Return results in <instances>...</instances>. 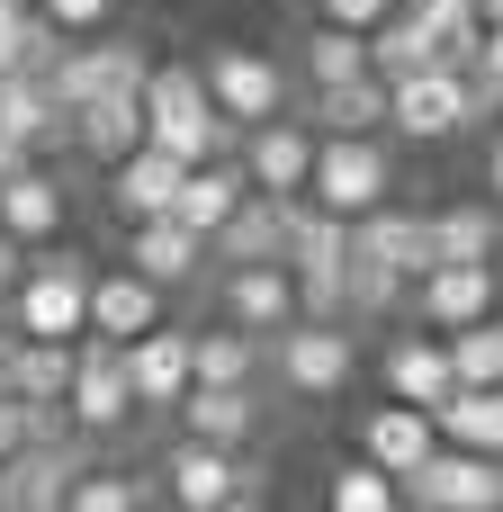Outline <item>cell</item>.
Wrapping results in <instances>:
<instances>
[{
  "label": "cell",
  "instance_id": "obj_29",
  "mask_svg": "<svg viewBox=\"0 0 503 512\" xmlns=\"http://www.w3.org/2000/svg\"><path fill=\"white\" fill-rule=\"evenodd\" d=\"M503 252V207H441L432 216V261H495Z\"/></svg>",
  "mask_w": 503,
  "mask_h": 512
},
{
  "label": "cell",
  "instance_id": "obj_39",
  "mask_svg": "<svg viewBox=\"0 0 503 512\" xmlns=\"http://www.w3.org/2000/svg\"><path fill=\"white\" fill-rule=\"evenodd\" d=\"M486 189H495V207H503V126H495V144H486Z\"/></svg>",
  "mask_w": 503,
  "mask_h": 512
},
{
  "label": "cell",
  "instance_id": "obj_10",
  "mask_svg": "<svg viewBox=\"0 0 503 512\" xmlns=\"http://www.w3.org/2000/svg\"><path fill=\"white\" fill-rule=\"evenodd\" d=\"M252 144H243V180L252 189H270V198H306V171H315V126L306 117H261V126H243Z\"/></svg>",
  "mask_w": 503,
  "mask_h": 512
},
{
  "label": "cell",
  "instance_id": "obj_7",
  "mask_svg": "<svg viewBox=\"0 0 503 512\" xmlns=\"http://www.w3.org/2000/svg\"><path fill=\"white\" fill-rule=\"evenodd\" d=\"M198 72H207V99L225 108V126H261V117L288 108V72H279L261 45H216Z\"/></svg>",
  "mask_w": 503,
  "mask_h": 512
},
{
  "label": "cell",
  "instance_id": "obj_17",
  "mask_svg": "<svg viewBox=\"0 0 503 512\" xmlns=\"http://www.w3.org/2000/svg\"><path fill=\"white\" fill-rule=\"evenodd\" d=\"M441 450V423L423 414V405H405V396H387V405H369L360 414V459H378L387 477H405V468H423Z\"/></svg>",
  "mask_w": 503,
  "mask_h": 512
},
{
  "label": "cell",
  "instance_id": "obj_8",
  "mask_svg": "<svg viewBox=\"0 0 503 512\" xmlns=\"http://www.w3.org/2000/svg\"><path fill=\"white\" fill-rule=\"evenodd\" d=\"M351 369H360V351H351V333H342V324H324V315L279 324V378H288L297 396H342V387H351Z\"/></svg>",
  "mask_w": 503,
  "mask_h": 512
},
{
  "label": "cell",
  "instance_id": "obj_41",
  "mask_svg": "<svg viewBox=\"0 0 503 512\" xmlns=\"http://www.w3.org/2000/svg\"><path fill=\"white\" fill-rule=\"evenodd\" d=\"M18 162H27V153H18V144H9V135H0V180H9V171H18Z\"/></svg>",
  "mask_w": 503,
  "mask_h": 512
},
{
  "label": "cell",
  "instance_id": "obj_5",
  "mask_svg": "<svg viewBox=\"0 0 503 512\" xmlns=\"http://www.w3.org/2000/svg\"><path fill=\"white\" fill-rule=\"evenodd\" d=\"M387 189H396V162H387L378 135H315V171H306V198H315V207L369 216Z\"/></svg>",
  "mask_w": 503,
  "mask_h": 512
},
{
  "label": "cell",
  "instance_id": "obj_4",
  "mask_svg": "<svg viewBox=\"0 0 503 512\" xmlns=\"http://www.w3.org/2000/svg\"><path fill=\"white\" fill-rule=\"evenodd\" d=\"M396 495L423 512H503V459L495 450H468V441H441L423 468L396 477Z\"/></svg>",
  "mask_w": 503,
  "mask_h": 512
},
{
  "label": "cell",
  "instance_id": "obj_28",
  "mask_svg": "<svg viewBox=\"0 0 503 512\" xmlns=\"http://www.w3.org/2000/svg\"><path fill=\"white\" fill-rule=\"evenodd\" d=\"M252 369H261V351H252L243 324H207V333H189V378H198V387H252Z\"/></svg>",
  "mask_w": 503,
  "mask_h": 512
},
{
  "label": "cell",
  "instance_id": "obj_19",
  "mask_svg": "<svg viewBox=\"0 0 503 512\" xmlns=\"http://www.w3.org/2000/svg\"><path fill=\"white\" fill-rule=\"evenodd\" d=\"M0 225H9V243H18V252L54 243V234H63V180H54V171H36V162H18V171L0 180Z\"/></svg>",
  "mask_w": 503,
  "mask_h": 512
},
{
  "label": "cell",
  "instance_id": "obj_9",
  "mask_svg": "<svg viewBox=\"0 0 503 512\" xmlns=\"http://www.w3.org/2000/svg\"><path fill=\"white\" fill-rule=\"evenodd\" d=\"M72 477H81V432H63V441H18L9 459H0V512H45L72 495Z\"/></svg>",
  "mask_w": 503,
  "mask_h": 512
},
{
  "label": "cell",
  "instance_id": "obj_35",
  "mask_svg": "<svg viewBox=\"0 0 503 512\" xmlns=\"http://www.w3.org/2000/svg\"><path fill=\"white\" fill-rule=\"evenodd\" d=\"M36 9H45L63 36H99V27L117 18V0H36Z\"/></svg>",
  "mask_w": 503,
  "mask_h": 512
},
{
  "label": "cell",
  "instance_id": "obj_21",
  "mask_svg": "<svg viewBox=\"0 0 503 512\" xmlns=\"http://www.w3.org/2000/svg\"><path fill=\"white\" fill-rule=\"evenodd\" d=\"M387 396H405V405H450L459 396V369H450V342L441 333H405L396 351H387Z\"/></svg>",
  "mask_w": 503,
  "mask_h": 512
},
{
  "label": "cell",
  "instance_id": "obj_25",
  "mask_svg": "<svg viewBox=\"0 0 503 512\" xmlns=\"http://www.w3.org/2000/svg\"><path fill=\"white\" fill-rule=\"evenodd\" d=\"M243 189H252V180H243V162H225V153H216V162H189V171H180L171 216H180V225H198V234H216V225L243 207Z\"/></svg>",
  "mask_w": 503,
  "mask_h": 512
},
{
  "label": "cell",
  "instance_id": "obj_11",
  "mask_svg": "<svg viewBox=\"0 0 503 512\" xmlns=\"http://www.w3.org/2000/svg\"><path fill=\"white\" fill-rule=\"evenodd\" d=\"M216 315L243 324V333H279V324H297V279H288V261H225V279H216Z\"/></svg>",
  "mask_w": 503,
  "mask_h": 512
},
{
  "label": "cell",
  "instance_id": "obj_27",
  "mask_svg": "<svg viewBox=\"0 0 503 512\" xmlns=\"http://www.w3.org/2000/svg\"><path fill=\"white\" fill-rule=\"evenodd\" d=\"M405 288H414L405 270H387L378 252H360V243H351V261H342V324H351V315H360V324L396 315V306H405Z\"/></svg>",
  "mask_w": 503,
  "mask_h": 512
},
{
  "label": "cell",
  "instance_id": "obj_33",
  "mask_svg": "<svg viewBox=\"0 0 503 512\" xmlns=\"http://www.w3.org/2000/svg\"><path fill=\"white\" fill-rule=\"evenodd\" d=\"M387 504H405V495H396V477H387L378 459H351V468L333 477V512H387Z\"/></svg>",
  "mask_w": 503,
  "mask_h": 512
},
{
  "label": "cell",
  "instance_id": "obj_30",
  "mask_svg": "<svg viewBox=\"0 0 503 512\" xmlns=\"http://www.w3.org/2000/svg\"><path fill=\"white\" fill-rule=\"evenodd\" d=\"M441 441H468V450H495L503 459V387H459L450 405H432Z\"/></svg>",
  "mask_w": 503,
  "mask_h": 512
},
{
  "label": "cell",
  "instance_id": "obj_36",
  "mask_svg": "<svg viewBox=\"0 0 503 512\" xmlns=\"http://www.w3.org/2000/svg\"><path fill=\"white\" fill-rule=\"evenodd\" d=\"M387 9H396V0H324V18H333V27H360V36H369Z\"/></svg>",
  "mask_w": 503,
  "mask_h": 512
},
{
  "label": "cell",
  "instance_id": "obj_6",
  "mask_svg": "<svg viewBox=\"0 0 503 512\" xmlns=\"http://www.w3.org/2000/svg\"><path fill=\"white\" fill-rule=\"evenodd\" d=\"M162 486L180 512H243L261 504V468H243V450H216V441H180L162 459Z\"/></svg>",
  "mask_w": 503,
  "mask_h": 512
},
{
  "label": "cell",
  "instance_id": "obj_24",
  "mask_svg": "<svg viewBox=\"0 0 503 512\" xmlns=\"http://www.w3.org/2000/svg\"><path fill=\"white\" fill-rule=\"evenodd\" d=\"M171 414H180V432H189V441H216V450H243V441H252V423H261L252 387H198V378H189V396H180Z\"/></svg>",
  "mask_w": 503,
  "mask_h": 512
},
{
  "label": "cell",
  "instance_id": "obj_18",
  "mask_svg": "<svg viewBox=\"0 0 503 512\" xmlns=\"http://www.w3.org/2000/svg\"><path fill=\"white\" fill-rule=\"evenodd\" d=\"M306 126H315V135H378V126H387V81H378V72L306 81Z\"/></svg>",
  "mask_w": 503,
  "mask_h": 512
},
{
  "label": "cell",
  "instance_id": "obj_22",
  "mask_svg": "<svg viewBox=\"0 0 503 512\" xmlns=\"http://www.w3.org/2000/svg\"><path fill=\"white\" fill-rule=\"evenodd\" d=\"M279 243H288V207L270 189H243V207L207 234V261H279Z\"/></svg>",
  "mask_w": 503,
  "mask_h": 512
},
{
  "label": "cell",
  "instance_id": "obj_1",
  "mask_svg": "<svg viewBox=\"0 0 503 512\" xmlns=\"http://www.w3.org/2000/svg\"><path fill=\"white\" fill-rule=\"evenodd\" d=\"M144 135L171 144L180 162H216V153L234 144V126H225V108L207 99V72H198V63H153V72H144Z\"/></svg>",
  "mask_w": 503,
  "mask_h": 512
},
{
  "label": "cell",
  "instance_id": "obj_38",
  "mask_svg": "<svg viewBox=\"0 0 503 512\" xmlns=\"http://www.w3.org/2000/svg\"><path fill=\"white\" fill-rule=\"evenodd\" d=\"M27 9H36V0H0V72L18 63V27H27Z\"/></svg>",
  "mask_w": 503,
  "mask_h": 512
},
{
  "label": "cell",
  "instance_id": "obj_42",
  "mask_svg": "<svg viewBox=\"0 0 503 512\" xmlns=\"http://www.w3.org/2000/svg\"><path fill=\"white\" fill-rule=\"evenodd\" d=\"M0 324H9V288H0Z\"/></svg>",
  "mask_w": 503,
  "mask_h": 512
},
{
  "label": "cell",
  "instance_id": "obj_40",
  "mask_svg": "<svg viewBox=\"0 0 503 512\" xmlns=\"http://www.w3.org/2000/svg\"><path fill=\"white\" fill-rule=\"evenodd\" d=\"M18 279V243H9V225H0V288Z\"/></svg>",
  "mask_w": 503,
  "mask_h": 512
},
{
  "label": "cell",
  "instance_id": "obj_23",
  "mask_svg": "<svg viewBox=\"0 0 503 512\" xmlns=\"http://www.w3.org/2000/svg\"><path fill=\"white\" fill-rule=\"evenodd\" d=\"M126 378H135V405H180L189 396V333L153 324L126 342Z\"/></svg>",
  "mask_w": 503,
  "mask_h": 512
},
{
  "label": "cell",
  "instance_id": "obj_2",
  "mask_svg": "<svg viewBox=\"0 0 503 512\" xmlns=\"http://www.w3.org/2000/svg\"><path fill=\"white\" fill-rule=\"evenodd\" d=\"M477 117H486V108H477V81H468L459 63H423V72L387 81V126L414 135V144H450V135H468Z\"/></svg>",
  "mask_w": 503,
  "mask_h": 512
},
{
  "label": "cell",
  "instance_id": "obj_3",
  "mask_svg": "<svg viewBox=\"0 0 503 512\" xmlns=\"http://www.w3.org/2000/svg\"><path fill=\"white\" fill-rule=\"evenodd\" d=\"M81 441H117L135 423V378H126V342L108 333H72V387H63Z\"/></svg>",
  "mask_w": 503,
  "mask_h": 512
},
{
  "label": "cell",
  "instance_id": "obj_31",
  "mask_svg": "<svg viewBox=\"0 0 503 512\" xmlns=\"http://www.w3.org/2000/svg\"><path fill=\"white\" fill-rule=\"evenodd\" d=\"M441 342H450L459 387H503V315H477V324H459V333H441Z\"/></svg>",
  "mask_w": 503,
  "mask_h": 512
},
{
  "label": "cell",
  "instance_id": "obj_20",
  "mask_svg": "<svg viewBox=\"0 0 503 512\" xmlns=\"http://www.w3.org/2000/svg\"><path fill=\"white\" fill-rule=\"evenodd\" d=\"M351 243L360 252H378L387 270H405V279H423L432 270V216H414V207H369V216H351Z\"/></svg>",
  "mask_w": 503,
  "mask_h": 512
},
{
  "label": "cell",
  "instance_id": "obj_15",
  "mask_svg": "<svg viewBox=\"0 0 503 512\" xmlns=\"http://www.w3.org/2000/svg\"><path fill=\"white\" fill-rule=\"evenodd\" d=\"M180 171H189V162H180L171 144H153V135H144L135 153H117V162H108V207H117L126 225H135V216H162V207L180 198Z\"/></svg>",
  "mask_w": 503,
  "mask_h": 512
},
{
  "label": "cell",
  "instance_id": "obj_37",
  "mask_svg": "<svg viewBox=\"0 0 503 512\" xmlns=\"http://www.w3.org/2000/svg\"><path fill=\"white\" fill-rule=\"evenodd\" d=\"M27 441V405H18V387H0V459Z\"/></svg>",
  "mask_w": 503,
  "mask_h": 512
},
{
  "label": "cell",
  "instance_id": "obj_34",
  "mask_svg": "<svg viewBox=\"0 0 503 512\" xmlns=\"http://www.w3.org/2000/svg\"><path fill=\"white\" fill-rule=\"evenodd\" d=\"M135 504H153V486H135V477H99V468H81L72 495H63V512H135Z\"/></svg>",
  "mask_w": 503,
  "mask_h": 512
},
{
  "label": "cell",
  "instance_id": "obj_13",
  "mask_svg": "<svg viewBox=\"0 0 503 512\" xmlns=\"http://www.w3.org/2000/svg\"><path fill=\"white\" fill-rule=\"evenodd\" d=\"M63 144H72L81 162L135 153V144H144V90H90V99L63 117Z\"/></svg>",
  "mask_w": 503,
  "mask_h": 512
},
{
  "label": "cell",
  "instance_id": "obj_14",
  "mask_svg": "<svg viewBox=\"0 0 503 512\" xmlns=\"http://www.w3.org/2000/svg\"><path fill=\"white\" fill-rule=\"evenodd\" d=\"M126 261H135L153 288H189V279L207 270V234L162 207V216H135V225H126Z\"/></svg>",
  "mask_w": 503,
  "mask_h": 512
},
{
  "label": "cell",
  "instance_id": "obj_16",
  "mask_svg": "<svg viewBox=\"0 0 503 512\" xmlns=\"http://www.w3.org/2000/svg\"><path fill=\"white\" fill-rule=\"evenodd\" d=\"M162 297H171V288H153L135 261H126V270H90V324H81V333L135 342V333H153V324H162Z\"/></svg>",
  "mask_w": 503,
  "mask_h": 512
},
{
  "label": "cell",
  "instance_id": "obj_26",
  "mask_svg": "<svg viewBox=\"0 0 503 512\" xmlns=\"http://www.w3.org/2000/svg\"><path fill=\"white\" fill-rule=\"evenodd\" d=\"M0 135H9L18 153L63 144V108H54V90H45L36 72H0Z\"/></svg>",
  "mask_w": 503,
  "mask_h": 512
},
{
  "label": "cell",
  "instance_id": "obj_32",
  "mask_svg": "<svg viewBox=\"0 0 503 512\" xmlns=\"http://www.w3.org/2000/svg\"><path fill=\"white\" fill-rule=\"evenodd\" d=\"M351 72H369V36L324 18V27L306 36V81H351Z\"/></svg>",
  "mask_w": 503,
  "mask_h": 512
},
{
  "label": "cell",
  "instance_id": "obj_12",
  "mask_svg": "<svg viewBox=\"0 0 503 512\" xmlns=\"http://www.w3.org/2000/svg\"><path fill=\"white\" fill-rule=\"evenodd\" d=\"M405 297H414V315H423L432 333H459V324L495 315V261H432Z\"/></svg>",
  "mask_w": 503,
  "mask_h": 512
}]
</instances>
